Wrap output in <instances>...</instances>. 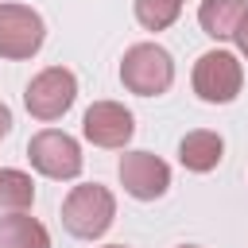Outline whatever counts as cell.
Here are the masks:
<instances>
[{
	"label": "cell",
	"mask_w": 248,
	"mask_h": 248,
	"mask_svg": "<svg viewBox=\"0 0 248 248\" xmlns=\"http://www.w3.org/2000/svg\"><path fill=\"white\" fill-rule=\"evenodd\" d=\"M46 39V23L27 4H0V58L23 62L35 58Z\"/></svg>",
	"instance_id": "obj_6"
},
{
	"label": "cell",
	"mask_w": 248,
	"mask_h": 248,
	"mask_svg": "<svg viewBox=\"0 0 248 248\" xmlns=\"http://www.w3.org/2000/svg\"><path fill=\"white\" fill-rule=\"evenodd\" d=\"M0 248H50V232L31 213H12L0 221Z\"/></svg>",
	"instance_id": "obj_12"
},
{
	"label": "cell",
	"mask_w": 248,
	"mask_h": 248,
	"mask_svg": "<svg viewBox=\"0 0 248 248\" xmlns=\"http://www.w3.org/2000/svg\"><path fill=\"white\" fill-rule=\"evenodd\" d=\"M182 16V0H136V19L147 31H167Z\"/></svg>",
	"instance_id": "obj_13"
},
{
	"label": "cell",
	"mask_w": 248,
	"mask_h": 248,
	"mask_svg": "<svg viewBox=\"0 0 248 248\" xmlns=\"http://www.w3.org/2000/svg\"><path fill=\"white\" fill-rule=\"evenodd\" d=\"M8 132H12V108H8L4 101H0V140H4Z\"/></svg>",
	"instance_id": "obj_15"
},
{
	"label": "cell",
	"mask_w": 248,
	"mask_h": 248,
	"mask_svg": "<svg viewBox=\"0 0 248 248\" xmlns=\"http://www.w3.org/2000/svg\"><path fill=\"white\" fill-rule=\"evenodd\" d=\"M105 248H124V244H105Z\"/></svg>",
	"instance_id": "obj_17"
},
{
	"label": "cell",
	"mask_w": 248,
	"mask_h": 248,
	"mask_svg": "<svg viewBox=\"0 0 248 248\" xmlns=\"http://www.w3.org/2000/svg\"><path fill=\"white\" fill-rule=\"evenodd\" d=\"M35 205V182L27 170L0 167V221L12 213H31Z\"/></svg>",
	"instance_id": "obj_11"
},
{
	"label": "cell",
	"mask_w": 248,
	"mask_h": 248,
	"mask_svg": "<svg viewBox=\"0 0 248 248\" xmlns=\"http://www.w3.org/2000/svg\"><path fill=\"white\" fill-rule=\"evenodd\" d=\"M81 132L93 147H124L132 136H136V116L120 105V101H93L81 116Z\"/></svg>",
	"instance_id": "obj_8"
},
{
	"label": "cell",
	"mask_w": 248,
	"mask_h": 248,
	"mask_svg": "<svg viewBox=\"0 0 248 248\" xmlns=\"http://www.w3.org/2000/svg\"><path fill=\"white\" fill-rule=\"evenodd\" d=\"M232 43H236V50H240V58H248V12H244V19H240V27H236V35H232Z\"/></svg>",
	"instance_id": "obj_14"
},
{
	"label": "cell",
	"mask_w": 248,
	"mask_h": 248,
	"mask_svg": "<svg viewBox=\"0 0 248 248\" xmlns=\"http://www.w3.org/2000/svg\"><path fill=\"white\" fill-rule=\"evenodd\" d=\"M244 12H248L244 0H202V8H198V23H202V31H205L209 39L221 43V39H232V35H236Z\"/></svg>",
	"instance_id": "obj_10"
},
{
	"label": "cell",
	"mask_w": 248,
	"mask_h": 248,
	"mask_svg": "<svg viewBox=\"0 0 248 248\" xmlns=\"http://www.w3.org/2000/svg\"><path fill=\"white\" fill-rule=\"evenodd\" d=\"M221 159H225V140H221L217 132H209V128H194V132H186L182 143H178V163H182L186 170H194V174L217 170Z\"/></svg>",
	"instance_id": "obj_9"
},
{
	"label": "cell",
	"mask_w": 248,
	"mask_h": 248,
	"mask_svg": "<svg viewBox=\"0 0 248 248\" xmlns=\"http://www.w3.org/2000/svg\"><path fill=\"white\" fill-rule=\"evenodd\" d=\"M112 217H116V198H112V190L101 186V182H81V186H74V190L66 194V202H62V225H66V232L78 236V240H97V236H105L108 225H112Z\"/></svg>",
	"instance_id": "obj_1"
},
{
	"label": "cell",
	"mask_w": 248,
	"mask_h": 248,
	"mask_svg": "<svg viewBox=\"0 0 248 248\" xmlns=\"http://www.w3.org/2000/svg\"><path fill=\"white\" fill-rule=\"evenodd\" d=\"M120 81L136 97H159L174 85V58L159 43H136L120 58Z\"/></svg>",
	"instance_id": "obj_2"
},
{
	"label": "cell",
	"mask_w": 248,
	"mask_h": 248,
	"mask_svg": "<svg viewBox=\"0 0 248 248\" xmlns=\"http://www.w3.org/2000/svg\"><path fill=\"white\" fill-rule=\"evenodd\" d=\"M74 101H78V78L66 66L39 70L23 89V105H27V112L35 120H58V116L70 112Z\"/></svg>",
	"instance_id": "obj_5"
},
{
	"label": "cell",
	"mask_w": 248,
	"mask_h": 248,
	"mask_svg": "<svg viewBox=\"0 0 248 248\" xmlns=\"http://www.w3.org/2000/svg\"><path fill=\"white\" fill-rule=\"evenodd\" d=\"M27 159L31 167L43 174V178H54V182H70L81 174L85 159H81V147L70 132L62 128H43L27 140Z\"/></svg>",
	"instance_id": "obj_4"
},
{
	"label": "cell",
	"mask_w": 248,
	"mask_h": 248,
	"mask_svg": "<svg viewBox=\"0 0 248 248\" xmlns=\"http://www.w3.org/2000/svg\"><path fill=\"white\" fill-rule=\"evenodd\" d=\"M178 248H202V244H178Z\"/></svg>",
	"instance_id": "obj_16"
},
{
	"label": "cell",
	"mask_w": 248,
	"mask_h": 248,
	"mask_svg": "<svg viewBox=\"0 0 248 248\" xmlns=\"http://www.w3.org/2000/svg\"><path fill=\"white\" fill-rule=\"evenodd\" d=\"M190 85L194 93L205 101V105H229L240 97V85H244V66L232 50H205L198 62H194V74H190Z\"/></svg>",
	"instance_id": "obj_3"
},
{
	"label": "cell",
	"mask_w": 248,
	"mask_h": 248,
	"mask_svg": "<svg viewBox=\"0 0 248 248\" xmlns=\"http://www.w3.org/2000/svg\"><path fill=\"white\" fill-rule=\"evenodd\" d=\"M116 174L124 194H132L136 202H155L170 190V167L151 151H124Z\"/></svg>",
	"instance_id": "obj_7"
}]
</instances>
